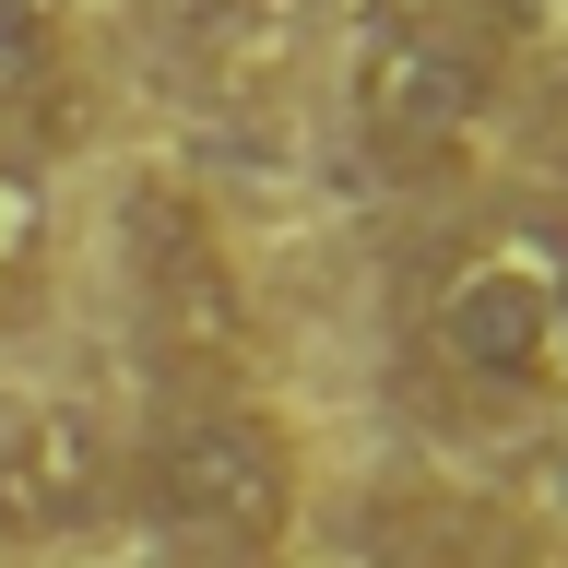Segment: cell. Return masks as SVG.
<instances>
[{
	"label": "cell",
	"mask_w": 568,
	"mask_h": 568,
	"mask_svg": "<svg viewBox=\"0 0 568 568\" xmlns=\"http://www.w3.org/2000/svg\"><path fill=\"white\" fill-rule=\"evenodd\" d=\"M426 355H438V379H462L486 415L568 390V261H545V248H521V237L450 248L438 284H426Z\"/></svg>",
	"instance_id": "3957f363"
},
{
	"label": "cell",
	"mask_w": 568,
	"mask_h": 568,
	"mask_svg": "<svg viewBox=\"0 0 568 568\" xmlns=\"http://www.w3.org/2000/svg\"><path fill=\"white\" fill-rule=\"evenodd\" d=\"M119 273H131L142 344L166 355V367H213L225 379L248 355V284H237V248H225L202 190L131 178V202H119Z\"/></svg>",
	"instance_id": "277c9868"
},
{
	"label": "cell",
	"mask_w": 568,
	"mask_h": 568,
	"mask_svg": "<svg viewBox=\"0 0 568 568\" xmlns=\"http://www.w3.org/2000/svg\"><path fill=\"white\" fill-rule=\"evenodd\" d=\"M48 48V0H0V71H24Z\"/></svg>",
	"instance_id": "8992f818"
},
{
	"label": "cell",
	"mask_w": 568,
	"mask_h": 568,
	"mask_svg": "<svg viewBox=\"0 0 568 568\" xmlns=\"http://www.w3.org/2000/svg\"><path fill=\"white\" fill-rule=\"evenodd\" d=\"M142 509L202 568H261L296 532V438L248 390H202L142 438Z\"/></svg>",
	"instance_id": "6da1fadb"
},
{
	"label": "cell",
	"mask_w": 568,
	"mask_h": 568,
	"mask_svg": "<svg viewBox=\"0 0 568 568\" xmlns=\"http://www.w3.org/2000/svg\"><path fill=\"white\" fill-rule=\"evenodd\" d=\"M106 497H119V450L83 403L0 415V545H60V532L106 521Z\"/></svg>",
	"instance_id": "5b68a950"
},
{
	"label": "cell",
	"mask_w": 568,
	"mask_h": 568,
	"mask_svg": "<svg viewBox=\"0 0 568 568\" xmlns=\"http://www.w3.org/2000/svg\"><path fill=\"white\" fill-rule=\"evenodd\" d=\"M509 48L521 24L509 12H474V0H379L355 24V119L379 154L403 166H438L486 131L497 83H509Z\"/></svg>",
	"instance_id": "7a4b0ae2"
},
{
	"label": "cell",
	"mask_w": 568,
	"mask_h": 568,
	"mask_svg": "<svg viewBox=\"0 0 568 568\" xmlns=\"http://www.w3.org/2000/svg\"><path fill=\"white\" fill-rule=\"evenodd\" d=\"M532 154H545V166H557V190H568V83L545 95V119H532Z\"/></svg>",
	"instance_id": "52a82bcc"
}]
</instances>
